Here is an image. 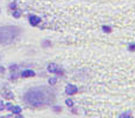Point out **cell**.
<instances>
[{
  "label": "cell",
  "instance_id": "obj_1",
  "mask_svg": "<svg viewBox=\"0 0 135 118\" xmlns=\"http://www.w3.org/2000/svg\"><path fill=\"white\" fill-rule=\"evenodd\" d=\"M23 99L30 106L42 107L45 105H50L55 103V93L49 88L37 86L32 88L24 95Z\"/></svg>",
  "mask_w": 135,
  "mask_h": 118
},
{
  "label": "cell",
  "instance_id": "obj_2",
  "mask_svg": "<svg viewBox=\"0 0 135 118\" xmlns=\"http://www.w3.org/2000/svg\"><path fill=\"white\" fill-rule=\"evenodd\" d=\"M21 33V30L18 26L7 25L0 27V44L8 45Z\"/></svg>",
  "mask_w": 135,
  "mask_h": 118
},
{
  "label": "cell",
  "instance_id": "obj_3",
  "mask_svg": "<svg viewBox=\"0 0 135 118\" xmlns=\"http://www.w3.org/2000/svg\"><path fill=\"white\" fill-rule=\"evenodd\" d=\"M47 71L50 73H55V74H58V76H63L64 74V70L61 66H58L56 63H50L47 65Z\"/></svg>",
  "mask_w": 135,
  "mask_h": 118
},
{
  "label": "cell",
  "instance_id": "obj_4",
  "mask_svg": "<svg viewBox=\"0 0 135 118\" xmlns=\"http://www.w3.org/2000/svg\"><path fill=\"white\" fill-rule=\"evenodd\" d=\"M78 92V88L76 85H72V84H69L66 85L65 88V95H69V96H72V95H76Z\"/></svg>",
  "mask_w": 135,
  "mask_h": 118
},
{
  "label": "cell",
  "instance_id": "obj_5",
  "mask_svg": "<svg viewBox=\"0 0 135 118\" xmlns=\"http://www.w3.org/2000/svg\"><path fill=\"white\" fill-rule=\"evenodd\" d=\"M28 21H30V25L31 26H37L38 24H40L42 19H40L39 17H37V16H30V19H28Z\"/></svg>",
  "mask_w": 135,
  "mask_h": 118
},
{
  "label": "cell",
  "instance_id": "obj_6",
  "mask_svg": "<svg viewBox=\"0 0 135 118\" xmlns=\"http://www.w3.org/2000/svg\"><path fill=\"white\" fill-rule=\"evenodd\" d=\"M21 77H25V78H28V77H35L36 76V72L32 71V70H24L21 72Z\"/></svg>",
  "mask_w": 135,
  "mask_h": 118
},
{
  "label": "cell",
  "instance_id": "obj_7",
  "mask_svg": "<svg viewBox=\"0 0 135 118\" xmlns=\"http://www.w3.org/2000/svg\"><path fill=\"white\" fill-rule=\"evenodd\" d=\"M2 97L7 98V99H12V98L14 97V96L12 95L11 91H2Z\"/></svg>",
  "mask_w": 135,
  "mask_h": 118
},
{
  "label": "cell",
  "instance_id": "obj_8",
  "mask_svg": "<svg viewBox=\"0 0 135 118\" xmlns=\"http://www.w3.org/2000/svg\"><path fill=\"white\" fill-rule=\"evenodd\" d=\"M11 111L13 112L14 115H19V114L21 112V107H20V106H13V107H12Z\"/></svg>",
  "mask_w": 135,
  "mask_h": 118
},
{
  "label": "cell",
  "instance_id": "obj_9",
  "mask_svg": "<svg viewBox=\"0 0 135 118\" xmlns=\"http://www.w3.org/2000/svg\"><path fill=\"white\" fill-rule=\"evenodd\" d=\"M13 17L16 19H19L21 17V11L20 9H16V11H13Z\"/></svg>",
  "mask_w": 135,
  "mask_h": 118
},
{
  "label": "cell",
  "instance_id": "obj_10",
  "mask_svg": "<svg viewBox=\"0 0 135 118\" xmlns=\"http://www.w3.org/2000/svg\"><path fill=\"white\" fill-rule=\"evenodd\" d=\"M117 118H134V117L132 116L131 112H124V114H122L121 116H119Z\"/></svg>",
  "mask_w": 135,
  "mask_h": 118
},
{
  "label": "cell",
  "instance_id": "obj_11",
  "mask_svg": "<svg viewBox=\"0 0 135 118\" xmlns=\"http://www.w3.org/2000/svg\"><path fill=\"white\" fill-rule=\"evenodd\" d=\"M102 31L103 32H105V33H110L112 32V27H109V26H107V25H103L102 26Z\"/></svg>",
  "mask_w": 135,
  "mask_h": 118
},
{
  "label": "cell",
  "instance_id": "obj_12",
  "mask_svg": "<svg viewBox=\"0 0 135 118\" xmlns=\"http://www.w3.org/2000/svg\"><path fill=\"white\" fill-rule=\"evenodd\" d=\"M9 9H12V11H16V8H17V2L16 1H12L11 4H9Z\"/></svg>",
  "mask_w": 135,
  "mask_h": 118
},
{
  "label": "cell",
  "instance_id": "obj_13",
  "mask_svg": "<svg viewBox=\"0 0 135 118\" xmlns=\"http://www.w3.org/2000/svg\"><path fill=\"white\" fill-rule=\"evenodd\" d=\"M56 83H57V78H55V77H54V78H50L49 79V84H50V85H55Z\"/></svg>",
  "mask_w": 135,
  "mask_h": 118
},
{
  "label": "cell",
  "instance_id": "obj_14",
  "mask_svg": "<svg viewBox=\"0 0 135 118\" xmlns=\"http://www.w3.org/2000/svg\"><path fill=\"white\" fill-rule=\"evenodd\" d=\"M65 104H66L69 107H72V106H74V102H72L71 99H66V100H65Z\"/></svg>",
  "mask_w": 135,
  "mask_h": 118
},
{
  "label": "cell",
  "instance_id": "obj_15",
  "mask_svg": "<svg viewBox=\"0 0 135 118\" xmlns=\"http://www.w3.org/2000/svg\"><path fill=\"white\" fill-rule=\"evenodd\" d=\"M128 50H129L131 52H135V43H133V44H129Z\"/></svg>",
  "mask_w": 135,
  "mask_h": 118
},
{
  "label": "cell",
  "instance_id": "obj_16",
  "mask_svg": "<svg viewBox=\"0 0 135 118\" xmlns=\"http://www.w3.org/2000/svg\"><path fill=\"white\" fill-rule=\"evenodd\" d=\"M18 69H19L18 65H11V66H9V70H11V71H17Z\"/></svg>",
  "mask_w": 135,
  "mask_h": 118
},
{
  "label": "cell",
  "instance_id": "obj_17",
  "mask_svg": "<svg viewBox=\"0 0 135 118\" xmlns=\"http://www.w3.org/2000/svg\"><path fill=\"white\" fill-rule=\"evenodd\" d=\"M12 107H13V105H12L11 103H7V104L5 105V109H6V110H9V111L12 110Z\"/></svg>",
  "mask_w": 135,
  "mask_h": 118
},
{
  "label": "cell",
  "instance_id": "obj_18",
  "mask_svg": "<svg viewBox=\"0 0 135 118\" xmlns=\"http://www.w3.org/2000/svg\"><path fill=\"white\" fill-rule=\"evenodd\" d=\"M4 109H5V104L2 103V100H0V111H2Z\"/></svg>",
  "mask_w": 135,
  "mask_h": 118
},
{
  "label": "cell",
  "instance_id": "obj_19",
  "mask_svg": "<svg viewBox=\"0 0 135 118\" xmlns=\"http://www.w3.org/2000/svg\"><path fill=\"white\" fill-rule=\"evenodd\" d=\"M0 73H5V67H2V66H0Z\"/></svg>",
  "mask_w": 135,
  "mask_h": 118
},
{
  "label": "cell",
  "instance_id": "obj_20",
  "mask_svg": "<svg viewBox=\"0 0 135 118\" xmlns=\"http://www.w3.org/2000/svg\"><path fill=\"white\" fill-rule=\"evenodd\" d=\"M54 110H56V111H59V110H61V107H59V106H55Z\"/></svg>",
  "mask_w": 135,
  "mask_h": 118
},
{
  "label": "cell",
  "instance_id": "obj_21",
  "mask_svg": "<svg viewBox=\"0 0 135 118\" xmlns=\"http://www.w3.org/2000/svg\"><path fill=\"white\" fill-rule=\"evenodd\" d=\"M16 118H24V117H23V116H21V115H20V114H19V115H17V117H16Z\"/></svg>",
  "mask_w": 135,
  "mask_h": 118
}]
</instances>
